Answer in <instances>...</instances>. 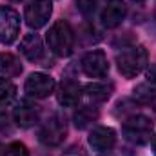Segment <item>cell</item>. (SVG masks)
I'll return each instance as SVG.
<instances>
[{
    "label": "cell",
    "instance_id": "obj_1",
    "mask_svg": "<svg viewBox=\"0 0 156 156\" xmlns=\"http://www.w3.org/2000/svg\"><path fill=\"white\" fill-rule=\"evenodd\" d=\"M47 45L56 56H69L75 49V31L67 20H56L47 31Z\"/></svg>",
    "mask_w": 156,
    "mask_h": 156
},
{
    "label": "cell",
    "instance_id": "obj_2",
    "mask_svg": "<svg viewBox=\"0 0 156 156\" xmlns=\"http://www.w3.org/2000/svg\"><path fill=\"white\" fill-rule=\"evenodd\" d=\"M147 49L144 45H131L125 47L116 55V64L118 71L125 78H134L138 76L145 67H147Z\"/></svg>",
    "mask_w": 156,
    "mask_h": 156
},
{
    "label": "cell",
    "instance_id": "obj_3",
    "mask_svg": "<svg viewBox=\"0 0 156 156\" xmlns=\"http://www.w3.org/2000/svg\"><path fill=\"white\" fill-rule=\"evenodd\" d=\"M122 133L127 142L134 145H145L153 138V122L144 115H133L123 122Z\"/></svg>",
    "mask_w": 156,
    "mask_h": 156
},
{
    "label": "cell",
    "instance_id": "obj_4",
    "mask_svg": "<svg viewBox=\"0 0 156 156\" xmlns=\"http://www.w3.org/2000/svg\"><path fill=\"white\" fill-rule=\"evenodd\" d=\"M66 134H67V127H66L64 118H60L58 115H53L51 118H47L44 122V125L38 133V138L44 145L56 147L66 140Z\"/></svg>",
    "mask_w": 156,
    "mask_h": 156
},
{
    "label": "cell",
    "instance_id": "obj_5",
    "mask_svg": "<svg viewBox=\"0 0 156 156\" xmlns=\"http://www.w3.org/2000/svg\"><path fill=\"white\" fill-rule=\"evenodd\" d=\"M20 33V15L9 7L0 5V44H13Z\"/></svg>",
    "mask_w": 156,
    "mask_h": 156
},
{
    "label": "cell",
    "instance_id": "obj_6",
    "mask_svg": "<svg viewBox=\"0 0 156 156\" xmlns=\"http://www.w3.org/2000/svg\"><path fill=\"white\" fill-rule=\"evenodd\" d=\"M51 13H53L51 0H33L26 7V24L31 29H40L49 22Z\"/></svg>",
    "mask_w": 156,
    "mask_h": 156
},
{
    "label": "cell",
    "instance_id": "obj_7",
    "mask_svg": "<svg viewBox=\"0 0 156 156\" xmlns=\"http://www.w3.org/2000/svg\"><path fill=\"white\" fill-rule=\"evenodd\" d=\"M82 71L91 78H102L109 73V62L104 51L94 49L83 55L82 58Z\"/></svg>",
    "mask_w": 156,
    "mask_h": 156
},
{
    "label": "cell",
    "instance_id": "obj_8",
    "mask_svg": "<svg viewBox=\"0 0 156 156\" xmlns=\"http://www.w3.org/2000/svg\"><path fill=\"white\" fill-rule=\"evenodd\" d=\"M115 144H116V133L111 127L100 125L89 133V145L98 154H107L109 151H113Z\"/></svg>",
    "mask_w": 156,
    "mask_h": 156
},
{
    "label": "cell",
    "instance_id": "obj_9",
    "mask_svg": "<svg viewBox=\"0 0 156 156\" xmlns=\"http://www.w3.org/2000/svg\"><path fill=\"white\" fill-rule=\"evenodd\" d=\"M55 80L45 73H33L26 80V93L33 98H47L55 91Z\"/></svg>",
    "mask_w": 156,
    "mask_h": 156
},
{
    "label": "cell",
    "instance_id": "obj_10",
    "mask_svg": "<svg viewBox=\"0 0 156 156\" xmlns=\"http://www.w3.org/2000/svg\"><path fill=\"white\" fill-rule=\"evenodd\" d=\"M125 15H127V5L122 0H109L102 11V15H100V20L105 27L113 29L123 22Z\"/></svg>",
    "mask_w": 156,
    "mask_h": 156
},
{
    "label": "cell",
    "instance_id": "obj_11",
    "mask_svg": "<svg viewBox=\"0 0 156 156\" xmlns=\"http://www.w3.org/2000/svg\"><path fill=\"white\" fill-rule=\"evenodd\" d=\"M13 118H15V122H16L18 127H24V129L33 127L40 118L38 107H37L35 104L27 102V100H22V102L13 109Z\"/></svg>",
    "mask_w": 156,
    "mask_h": 156
},
{
    "label": "cell",
    "instance_id": "obj_12",
    "mask_svg": "<svg viewBox=\"0 0 156 156\" xmlns=\"http://www.w3.org/2000/svg\"><path fill=\"white\" fill-rule=\"evenodd\" d=\"M56 98L60 102V105L64 107H75L82 100V87L80 83L73 82V80H66L60 83V89L56 93Z\"/></svg>",
    "mask_w": 156,
    "mask_h": 156
},
{
    "label": "cell",
    "instance_id": "obj_13",
    "mask_svg": "<svg viewBox=\"0 0 156 156\" xmlns=\"http://www.w3.org/2000/svg\"><path fill=\"white\" fill-rule=\"evenodd\" d=\"M20 51H22V55H24L27 60H31V62L40 60V58L44 56V44H42V38H40L38 35H35V33L26 35V37L22 38V42H20Z\"/></svg>",
    "mask_w": 156,
    "mask_h": 156
},
{
    "label": "cell",
    "instance_id": "obj_14",
    "mask_svg": "<svg viewBox=\"0 0 156 156\" xmlns=\"http://www.w3.org/2000/svg\"><path fill=\"white\" fill-rule=\"evenodd\" d=\"M20 73H22L20 60L11 53H0V76L13 78V76H18Z\"/></svg>",
    "mask_w": 156,
    "mask_h": 156
},
{
    "label": "cell",
    "instance_id": "obj_15",
    "mask_svg": "<svg viewBox=\"0 0 156 156\" xmlns=\"http://www.w3.org/2000/svg\"><path fill=\"white\" fill-rule=\"evenodd\" d=\"M85 94L93 102H105L113 94V85L111 83H98V82L87 83L85 85Z\"/></svg>",
    "mask_w": 156,
    "mask_h": 156
},
{
    "label": "cell",
    "instance_id": "obj_16",
    "mask_svg": "<svg viewBox=\"0 0 156 156\" xmlns=\"http://www.w3.org/2000/svg\"><path fill=\"white\" fill-rule=\"evenodd\" d=\"M98 118V111L85 105V107H80L76 113H75V125L78 129H85L87 125H91L94 120Z\"/></svg>",
    "mask_w": 156,
    "mask_h": 156
},
{
    "label": "cell",
    "instance_id": "obj_17",
    "mask_svg": "<svg viewBox=\"0 0 156 156\" xmlns=\"http://www.w3.org/2000/svg\"><path fill=\"white\" fill-rule=\"evenodd\" d=\"M16 87L9 78H0V105H7L15 100Z\"/></svg>",
    "mask_w": 156,
    "mask_h": 156
},
{
    "label": "cell",
    "instance_id": "obj_18",
    "mask_svg": "<svg viewBox=\"0 0 156 156\" xmlns=\"http://www.w3.org/2000/svg\"><path fill=\"white\" fill-rule=\"evenodd\" d=\"M134 98L142 104H151L156 98V87H151V83H144L138 85L134 89Z\"/></svg>",
    "mask_w": 156,
    "mask_h": 156
},
{
    "label": "cell",
    "instance_id": "obj_19",
    "mask_svg": "<svg viewBox=\"0 0 156 156\" xmlns=\"http://www.w3.org/2000/svg\"><path fill=\"white\" fill-rule=\"evenodd\" d=\"M2 156H29V151L24 144L20 142H13L9 144L4 151H2Z\"/></svg>",
    "mask_w": 156,
    "mask_h": 156
},
{
    "label": "cell",
    "instance_id": "obj_20",
    "mask_svg": "<svg viewBox=\"0 0 156 156\" xmlns=\"http://www.w3.org/2000/svg\"><path fill=\"white\" fill-rule=\"evenodd\" d=\"M76 9L83 16H91L96 9V0H76Z\"/></svg>",
    "mask_w": 156,
    "mask_h": 156
},
{
    "label": "cell",
    "instance_id": "obj_21",
    "mask_svg": "<svg viewBox=\"0 0 156 156\" xmlns=\"http://www.w3.org/2000/svg\"><path fill=\"white\" fill-rule=\"evenodd\" d=\"M147 83H151L153 87H156V64L151 66V69L147 71Z\"/></svg>",
    "mask_w": 156,
    "mask_h": 156
},
{
    "label": "cell",
    "instance_id": "obj_22",
    "mask_svg": "<svg viewBox=\"0 0 156 156\" xmlns=\"http://www.w3.org/2000/svg\"><path fill=\"white\" fill-rule=\"evenodd\" d=\"M62 156H85V153H83L82 147H71V149H67Z\"/></svg>",
    "mask_w": 156,
    "mask_h": 156
},
{
    "label": "cell",
    "instance_id": "obj_23",
    "mask_svg": "<svg viewBox=\"0 0 156 156\" xmlns=\"http://www.w3.org/2000/svg\"><path fill=\"white\" fill-rule=\"evenodd\" d=\"M107 156H131V154L127 153V149H120V153H116V154H111V151H109Z\"/></svg>",
    "mask_w": 156,
    "mask_h": 156
},
{
    "label": "cell",
    "instance_id": "obj_24",
    "mask_svg": "<svg viewBox=\"0 0 156 156\" xmlns=\"http://www.w3.org/2000/svg\"><path fill=\"white\" fill-rule=\"evenodd\" d=\"M153 153H154V156H156V136H154V140H153Z\"/></svg>",
    "mask_w": 156,
    "mask_h": 156
},
{
    "label": "cell",
    "instance_id": "obj_25",
    "mask_svg": "<svg viewBox=\"0 0 156 156\" xmlns=\"http://www.w3.org/2000/svg\"><path fill=\"white\" fill-rule=\"evenodd\" d=\"M134 2H144V0H134Z\"/></svg>",
    "mask_w": 156,
    "mask_h": 156
}]
</instances>
